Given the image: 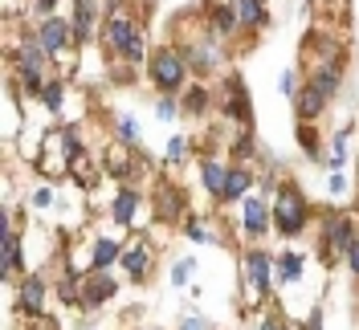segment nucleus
Returning a JSON list of instances; mask_svg holds the SVG:
<instances>
[{
	"mask_svg": "<svg viewBox=\"0 0 359 330\" xmlns=\"http://www.w3.org/2000/svg\"><path fill=\"white\" fill-rule=\"evenodd\" d=\"M102 41L111 49L114 57H123L127 66H139V62H147L151 53L143 49V29L127 17V8H118L114 4L111 17H107V29H102Z\"/></svg>",
	"mask_w": 359,
	"mask_h": 330,
	"instance_id": "f257e3e1",
	"label": "nucleus"
},
{
	"mask_svg": "<svg viewBox=\"0 0 359 330\" xmlns=\"http://www.w3.org/2000/svg\"><path fill=\"white\" fill-rule=\"evenodd\" d=\"M306 224H311L306 196L294 184H278V192H273V228H278V237H298V233H306Z\"/></svg>",
	"mask_w": 359,
	"mask_h": 330,
	"instance_id": "f03ea898",
	"label": "nucleus"
},
{
	"mask_svg": "<svg viewBox=\"0 0 359 330\" xmlns=\"http://www.w3.org/2000/svg\"><path fill=\"white\" fill-rule=\"evenodd\" d=\"M78 155H82L78 131H74V127H62V131H49L45 151L37 155V167H41L45 176H66L69 167L78 163Z\"/></svg>",
	"mask_w": 359,
	"mask_h": 330,
	"instance_id": "7ed1b4c3",
	"label": "nucleus"
},
{
	"mask_svg": "<svg viewBox=\"0 0 359 330\" xmlns=\"http://www.w3.org/2000/svg\"><path fill=\"white\" fill-rule=\"evenodd\" d=\"M147 78H151V86H156L159 94H176V90L188 82V62H184V53L172 49V45L151 49V57H147Z\"/></svg>",
	"mask_w": 359,
	"mask_h": 330,
	"instance_id": "20e7f679",
	"label": "nucleus"
},
{
	"mask_svg": "<svg viewBox=\"0 0 359 330\" xmlns=\"http://www.w3.org/2000/svg\"><path fill=\"white\" fill-rule=\"evenodd\" d=\"M241 269H245V289L253 294V298H257V302H266L278 261L269 257L266 249H245V257H241Z\"/></svg>",
	"mask_w": 359,
	"mask_h": 330,
	"instance_id": "39448f33",
	"label": "nucleus"
},
{
	"mask_svg": "<svg viewBox=\"0 0 359 330\" xmlns=\"http://www.w3.org/2000/svg\"><path fill=\"white\" fill-rule=\"evenodd\" d=\"M37 37H41L45 53H49V62H62V57H69V49H74V25L62 21V17H45L41 29H37Z\"/></svg>",
	"mask_w": 359,
	"mask_h": 330,
	"instance_id": "423d86ee",
	"label": "nucleus"
},
{
	"mask_svg": "<svg viewBox=\"0 0 359 330\" xmlns=\"http://www.w3.org/2000/svg\"><path fill=\"white\" fill-rule=\"evenodd\" d=\"M323 233H327V241H323V253H327V257H339V253L347 257V249L359 241L355 237V220L351 216H335V212L323 216Z\"/></svg>",
	"mask_w": 359,
	"mask_h": 330,
	"instance_id": "0eeeda50",
	"label": "nucleus"
},
{
	"mask_svg": "<svg viewBox=\"0 0 359 330\" xmlns=\"http://www.w3.org/2000/svg\"><path fill=\"white\" fill-rule=\"evenodd\" d=\"M114 294H118V282L111 277V269H86V277H82V306L98 310V306H107Z\"/></svg>",
	"mask_w": 359,
	"mask_h": 330,
	"instance_id": "6e6552de",
	"label": "nucleus"
},
{
	"mask_svg": "<svg viewBox=\"0 0 359 330\" xmlns=\"http://www.w3.org/2000/svg\"><path fill=\"white\" fill-rule=\"evenodd\" d=\"M151 204H156V216L163 220V224L184 220V212H188V196L180 192L176 184H168V179H159V184H156V196H151Z\"/></svg>",
	"mask_w": 359,
	"mask_h": 330,
	"instance_id": "1a4fd4ad",
	"label": "nucleus"
},
{
	"mask_svg": "<svg viewBox=\"0 0 359 330\" xmlns=\"http://www.w3.org/2000/svg\"><path fill=\"white\" fill-rule=\"evenodd\" d=\"M269 224H273V200L266 196H249L245 200V220H241V228H245V237H266Z\"/></svg>",
	"mask_w": 359,
	"mask_h": 330,
	"instance_id": "9d476101",
	"label": "nucleus"
},
{
	"mask_svg": "<svg viewBox=\"0 0 359 330\" xmlns=\"http://www.w3.org/2000/svg\"><path fill=\"white\" fill-rule=\"evenodd\" d=\"M45 62H49V53H45V45L37 33H25L21 45H17V74H41Z\"/></svg>",
	"mask_w": 359,
	"mask_h": 330,
	"instance_id": "9b49d317",
	"label": "nucleus"
},
{
	"mask_svg": "<svg viewBox=\"0 0 359 330\" xmlns=\"http://www.w3.org/2000/svg\"><path fill=\"white\" fill-rule=\"evenodd\" d=\"M0 265H4V277H17L21 273V237L13 228V220L4 216V233H0Z\"/></svg>",
	"mask_w": 359,
	"mask_h": 330,
	"instance_id": "f8f14e48",
	"label": "nucleus"
},
{
	"mask_svg": "<svg viewBox=\"0 0 359 330\" xmlns=\"http://www.w3.org/2000/svg\"><path fill=\"white\" fill-rule=\"evenodd\" d=\"M74 41L90 45L94 41V29H98V4L94 0H74Z\"/></svg>",
	"mask_w": 359,
	"mask_h": 330,
	"instance_id": "ddd939ff",
	"label": "nucleus"
},
{
	"mask_svg": "<svg viewBox=\"0 0 359 330\" xmlns=\"http://www.w3.org/2000/svg\"><path fill=\"white\" fill-rule=\"evenodd\" d=\"M224 114H229V118H237L241 127H249V123H253V106H249L245 82H241L237 74L229 78V98H224Z\"/></svg>",
	"mask_w": 359,
	"mask_h": 330,
	"instance_id": "4468645a",
	"label": "nucleus"
},
{
	"mask_svg": "<svg viewBox=\"0 0 359 330\" xmlns=\"http://www.w3.org/2000/svg\"><path fill=\"white\" fill-rule=\"evenodd\" d=\"M327 102H331V98H327V94H323L318 86H311V82H306V86L294 94V110H298V118H302V123H314V118H323Z\"/></svg>",
	"mask_w": 359,
	"mask_h": 330,
	"instance_id": "2eb2a0df",
	"label": "nucleus"
},
{
	"mask_svg": "<svg viewBox=\"0 0 359 330\" xmlns=\"http://www.w3.org/2000/svg\"><path fill=\"white\" fill-rule=\"evenodd\" d=\"M253 188V172L249 167H229V179H224L221 188V204H237V200H245V192Z\"/></svg>",
	"mask_w": 359,
	"mask_h": 330,
	"instance_id": "dca6fc26",
	"label": "nucleus"
},
{
	"mask_svg": "<svg viewBox=\"0 0 359 330\" xmlns=\"http://www.w3.org/2000/svg\"><path fill=\"white\" fill-rule=\"evenodd\" d=\"M233 25H241L237 21V4H224V0H212V4H208V29H212V33H217V37H229V33H233Z\"/></svg>",
	"mask_w": 359,
	"mask_h": 330,
	"instance_id": "f3484780",
	"label": "nucleus"
},
{
	"mask_svg": "<svg viewBox=\"0 0 359 330\" xmlns=\"http://www.w3.org/2000/svg\"><path fill=\"white\" fill-rule=\"evenodd\" d=\"M118 265L127 269V277H131V282H143V277H147V265H151V253H147V245H131V249H123Z\"/></svg>",
	"mask_w": 359,
	"mask_h": 330,
	"instance_id": "a211bd4d",
	"label": "nucleus"
},
{
	"mask_svg": "<svg viewBox=\"0 0 359 330\" xmlns=\"http://www.w3.org/2000/svg\"><path fill=\"white\" fill-rule=\"evenodd\" d=\"M118 257H123V245L118 241H111V237H94V245H90V269H111Z\"/></svg>",
	"mask_w": 359,
	"mask_h": 330,
	"instance_id": "6ab92c4d",
	"label": "nucleus"
},
{
	"mask_svg": "<svg viewBox=\"0 0 359 330\" xmlns=\"http://www.w3.org/2000/svg\"><path fill=\"white\" fill-rule=\"evenodd\" d=\"M135 212H139V192H135V188H123V192L114 196V204H111V216H114V224L131 228V224H135Z\"/></svg>",
	"mask_w": 359,
	"mask_h": 330,
	"instance_id": "aec40b11",
	"label": "nucleus"
},
{
	"mask_svg": "<svg viewBox=\"0 0 359 330\" xmlns=\"http://www.w3.org/2000/svg\"><path fill=\"white\" fill-rule=\"evenodd\" d=\"M41 306H45V282L33 273V277L21 282V310L25 314H41Z\"/></svg>",
	"mask_w": 359,
	"mask_h": 330,
	"instance_id": "412c9836",
	"label": "nucleus"
},
{
	"mask_svg": "<svg viewBox=\"0 0 359 330\" xmlns=\"http://www.w3.org/2000/svg\"><path fill=\"white\" fill-rule=\"evenodd\" d=\"M237 21H241V29H262L269 21L266 0H237Z\"/></svg>",
	"mask_w": 359,
	"mask_h": 330,
	"instance_id": "4be33fe9",
	"label": "nucleus"
},
{
	"mask_svg": "<svg viewBox=\"0 0 359 330\" xmlns=\"http://www.w3.org/2000/svg\"><path fill=\"white\" fill-rule=\"evenodd\" d=\"M311 86H318L327 98H335L339 86H343V74H339V66H314L311 69Z\"/></svg>",
	"mask_w": 359,
	"mask_h": 330,
	"instance_id": "5701e85b",
	"label": "nucleus"
},
{
	"mask_svg": "<svg viewBox=\"0 0 359 330\" xmlns=\"http://www.w3.org/2000/svg\"><path fill=\"white\" fill-rule=\"evenodd\" d=\"M201 179H204V188H208L212 196H221L224 179H229V167L217 163V159H204V163H201Z\"/></svg>",
	"mask_w": 359,
	"mask_h": 330,
	"instance_id": "b1692460",
	"label": "nucleus"
},
{
	"mask_svg": "<svg viewBox=\"0 0 359 330\" xmlns=\"http://www.w3.org/2000/svg\"><path fill=\"white\" fill-rule=\"evenodd\" d=\"M180 106H184V114H204V110H208V90L204 86H188L184 90V98H180Z\"/></svg>",
	"mask_w": 359,
	"mask_h": 330,
	"instance_id": "393cba45",
	"label": "nucleus"
},
{
	"mask_svg": "<svg viewBox=\"0 0 359 330\" xmlns=\"http://www.w3.org/2000/svg\"><path fill=\"white\" fill-rule=\"evenodd\" d=\"M278 277L290 286V282H298L302 277V253H282L278 257Z\"/></svg>",
	"mask_w": 359,
	"mask_h": 330,
	"instance_id": "a878e982",
	"label": "nucleus"
},
{
	"mask_svg": "<svg viewBox=\"0 0 359 330\" xmlns=\"http://www.w3.org/2000/svg\"><path fill=\"white\" fill-rule=\"evenodd\" d=\"M298 143H302V151L311 155V159H323V147H318V131H314V123H302V127H298Z\"/></svg>",
	"mask_w": 359,
	"mask_h": 330,
	"instance_id": "bb28decb",
	"label": "nucleus"
},
{
	"mask_svg": "<svg viewBox=\"0 0 359 330\" xmlns=\"http://www.w3.org/2000/svg\"><path fill=\"white\" fill-rule=\"evenodd\" d=\"M41 102H45V110H62V102H66V86H62V78H53V82L45 86Z\"/></svg>",
	"mask_w": 359,
	"mask_h": 330,
	"instance_id": "cd10ccee",
	"label": "nucleus"
},
{
	"mask_svg": "<svg viewBox=\"0 0 359 330\" xmlns=\"http://www.w3.org/2000/svg\"><path fill=\"white\" fill-rule=\"evenodd\" d=\"M131 172H135V159H131V155H123L118 147H114V151H111V176L123 179V176H131Z\"/></svg>",
	"mask_w": 359,
	"mask_h": 330,
	"instance_id": "c85d7f7f",
	"label": "nucleus"
},
{
	"mask_svg": "<svg viewBox=\"0 0 359 330\" xmlns=\"http://www.w3.org/2000/svg\"><path fill=\"white\" fill-rule=\"evenodd\" d=\"M184 233H188V241H196V245H208V241H212V233L204 228L201 220H188V224H184Z\"/></svg>",
	"mask_w": 359,
	"mask_h": 330,
	"instance_id": "c756f323",
	"label": "nucleus"
},
{
	"mask_svg": "<svg viewBox=\"0 0 359 330\" xmlns=\"http://www.w3.org/2000/svg\"><path fill=\"white\" fill-rule=\"evenodd\" d=\"M135 139H139V123H135V118H123V123H118V143L127 147Z\"/></svg>",
	"mask_w": 359,
	"mask_h": 330,
	"instance_id": "7c9ffc66",
	"label": "nucleus"
},
{
	"mask_svg": "<svg viewBox=\"0 0 359 330\" xmlns=\"http://www.w3.org/2000/svg\"><path fill=\"white\" fill-rule=\"evenodd\" d=\"M192 265H196V261H176V265H172V282H176V286H188Z\"/></svg>",
	"mask_w": 359,
	"mask_h": 330,
	"instance_id": "2f4dec72",
	"label": "nucleus"
},
{
	"mask_svg": "<svg viewBox=\"0 0 359 330\" xmlns=\"http://www.w3.org/2000/svg\"><path fill=\"white\" fill-rule=\"evenodd\" d=\"M184 151H188V143H184V135H176V139H172V147H168V163H180Z\"/></svg>",
	"mask_w": 359,
	"mask_h": 330,
	"instance_id": "473e14b6",
	"label": "nucleus"
},
{
	"mask_svg": "<svg viewBox=\"0 0 359 330\" xmlns=\"http://www.w3.org/2000/svg\"><path fill=\"white\" fill-rule=\"evenodd\" d=\"M278 86H282V94H298V74H294V69H286V74H282V82H278Z\"/></svg>",
	"mask_w": 359,
	"mask_h": 330,
	"instance_id": "72a5a7b5",
	"label": "nucleus"
},
{
	"mask_svg": "<svg viewBox=\"0 0 359 330\" xmlns=\"http://www.w3.org/2000/svg\"><path fill=\"white\" fill-rule=\"evenodd\" d=\"M233 155H253V135L249 131H241V139L233 143Z\"/></svg>",
	"mask_w": 359,
	"mask_h": 330,
	"instance_id": "f704fd0d",
	"label": "nucleus"
},
{
	"mask_svg": "<svg viewBox=\"0 0 359 330\" xmlns=\"http://www.w3.org/2000/svg\"><path fill=\"white\" fill-rule=\"evenodd\" d=\"M156 114H159V118H172V114H176V102H172V98L163 94V98L156 102Z\"/></svg>",
	"mask_w": 359,
	"mask_h": 330,
	"instance_id": "c9c22d12",
	"label": "nucleus"
},
{
	"mask_svg": "<svg viewBox=\"0 0 359 330\" xmlns=\"http://www.w3.org/2000/svg\"><path fill=\"white\" fill-rule=\"evenodd\" d=\"M347 269H351V273L359 277V241L351 245V249H347Z\"/></svg>",
	"mask_w": 359,
	"mask_h": 330,
	"instance_id": "e433bc0d",
	"label": "nucleus"
},
{
	"mask_svg": "<svg viewBox=\"0 0 359 330\" xmlns=\"http://www.w3.org/2000/svg\"><path fill=\"white\" fill-rule=\"evenodd\" d=\"M180 330H208V322H204V318H184Z\"/></svg>",
	"mask_w": 359,
	"mask_h": 330,
	"instance_id": "4c0bfd02",
	"label": "nucleus"
},
{
	"mask_svg": "<svg viewBox=\"0 0 359 330\" xmlns=\"http://www.w3.org/2000/svg\"><path fill=\"white\" fill-rule=\"evenodd\" d=\"M306 330H323V310H311V318H306Z\"/></svg>",
	"mask_w": 359,
	"mask_h": 330,
	"instance_id": "58836bf2",
	"label": "nucleus"
},
{
	"mask_svg": "<svg viewBox=\"0 0 359 330\" xmlns=\"http://www.w3.org/2000/svg\"><path fill=\"white\" fill-rule=\"evenodd\" d=\"M53 8H57V0H37V13L41 17H53Z\"/></svg>",
	"mask_w": 359,
	"mask_h": 330,
	"instance_id": "ea45409f",
	"label": "nucleus"
},
{
	"mask_svg": "<svg viewBox=\"0 0 359 330\" xmlns=\"http://www.w3.org/2000/svg\"><path fill=\"white\" fill-rule=\"evenodd\" d=\"M343 188H347V179H343V176H339V172H335V176H331V192H335V196H339Z\"/></svg>",
	"mask_w": 359,
	"mask_h": 330,
	"instance_id": "a19ab883",
	"label": "nucleus"
},
{
	"mask_svg": "<svg viewBox=\"0 0 359 330\" xmlns=\"http://www.w3.org/2000/svg\"><path fill=\"white\" fill-rule=\"evenodd\" d=\"M262 330H278V322H273V318H266V322H262Z\"/></svg>",
	"mask_w": 359,
	"mask_h": 330,
	"instance_id": "79ce46f5",
	"label": "nucleus"
}]
</instances>
